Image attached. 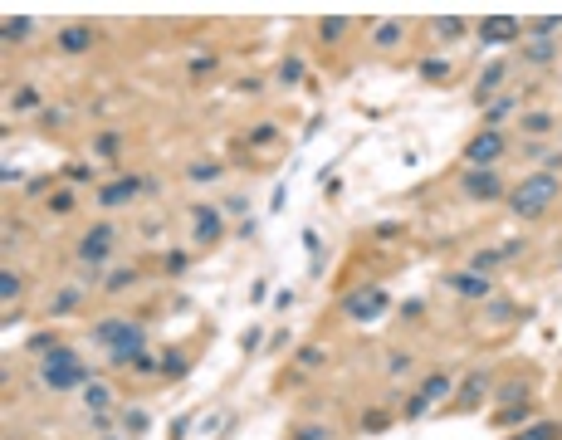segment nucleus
<instances>
[{"label": "nucleus", "instance_id": "39448f33", "mask_svg": "<svg viewBox=\"0 0 562 440\" xmlns=\"http://www.w3.org/2000/svg\"><path fill=\"white\" fill-rule=\"evenodd\" d=\"M499 191H504V181H499L494 167H469L465 172V196H474V201H494Z\"/></svg>", "mask_w": 562, "mask_h": 440}, {"label": "nucleus", "instance_id": "4468645a", "mask_svg": "<svg viewBox=\"0 0 562 440\" xmlns=\"http://www.w3.org/2000/svg\"><path fill=\"white\" fill-rule=\"evenodd\" d=\"M504 74H509V64H489V69L479 74V103H484V98H489V93L504 84Z\"/></svg>", "mask_w": 562, "mask_h": 440}, {"label": "nucleus", "instance_id": "f8f14e48", "mask_svg": "<svg viewBox=\"0 0 562 440\" xmlns=\"http://www.w3.org/2000/svg\"><path fill=\"white\" fill-rule=\"evenodd\" d=\"M220 230H225V225H220V216H215L210 206H196V245H215Z\"/></svg>", "mask_w": 562, "mask_h": 440}, {"label": "nucleus", "instance_id": "9d476101", "mask_svg": "<svg viewBox=\"0 0 562 440\" xmlns=\"http://www.w3.org/2000/svg\"><path fill=\"white\" fill-rule=\"evenodd\" d=\"M381 309H386V294H381V289H362V294L347 299V313H352V318H376Z\"/></svg>", "mask_w": 562, "mask_h": 440}, {"label": "nucleus", "instance_id": "6ab92c4d", "mask_svg": "<svg viewBox=\"0 0 562 440\" xmlns=\"http://www.w3.org/2000/svg\"><path fill=\"white\" fill-rule=\"evenodd\" d=\"M523 132L548 137V132H553V112H528V117H523Z\"/></svg>", "mask_w": 562, "mask_h": 440}, {"label": "nucleus", "instance_id": "a211bd4d", "mask_svg": "<svg viewBox=\"0 0 562 440\" xmlns=\"http://www.w3.org/2000/svg\"><path fill=\"white\" fill-rule=\"evenodd\" d=\"M372 44H376V49H391V44H401V25H396V20H386V25H376Z\"/></svg>", "mask_w": 562, "mask_h": 440}, {"label": "nucleus", "instance_id": "c9c22d12", "mask_svg": "<svg viewBox=\"0 0 562 440\" xmlns=\"http://www.w3.org/2000/svg\"><path fill=\"white\" fill-rule=\"evenodd\" d=\"M293 440H328L323 426H303V431H293Z\"/></svg>", "mask_w": 562, "mask_h": 440}, {"label": "nucleus", "instance_id": "412c9836", "mask_svg": "<svg viewBox=\"0 0 562 440\" xmlns=\"http://www.w3.org/2000/svg\"><path fill=\"white\" fill-rule=\"evenodd\" d=\"M421 74H426L430 84H440V79H450V64H445V59H426V64H421Z\"/></svg>", "mask_w": 562, "mask_h": 440}, {"label": "nucleus", "instance_id": "aec40b11", "mask_svg": "<svg viewBox=\"0 0 562 440\" xmlns=\"http://www.w3.org/2000/svg\"><path fill=\"white\" fill-rule=\"evenodd\" d=\"M162 372H167V377H186V372H191L186 352H167V357H162Z\"/></svg>", "mask_w": 562, "mask_h": 440}, {"label": "nucleus", "instance_id": "4be33fe9", "mask_svg": "<svg viewBox=\"0 0 562 440\" xmlns=\"http://www.w3.org/2000/svg\"><path fill=\"white\" fill-rule=\"evenodd\" d=\"M132 284H137V269H117V274H113V279H108L103 289H113V294H122V289H132Z\"/></svg>", "mask_w": 562, "mask_h": 440}, {"label": "nucleus", "instance_id": "9b49d317", "mask_svg": "<svg viewBox=\"0 0 562 440\" xmlns=\"http://www.w3.org/2000/svg\"><path fill=\"white\" fill-rule=\"evenodd\" d=\"M450 289L465 294V299H489V279L479 269H465V274H450Z\"/></svg>", "mask_w": 562, "mask_h": 440}, {"label": "nucleus", "instance_id": "cd10ccee", "mask_svg": "<svg viewBox=\"0 0 562 440\" xmlns=\"http://www.w3.org/2000/svg\"><path fill=\"white\" fill-rule=\"evenodd\" d=\"M49 211H59V216H69V211H74V196H69V191H59V196H49Z\"/></svg>", "mask_w": 562, "mask_h": 440}, {"label": "nucleus", "instance_id": "0eeeda50", "mask_svg": "<svg viewBox=\"0 0 562 440\" xmlns=\"http://www.w3.org/2000/svg\"><path fill=\"white\" fill-rule=\"evenodd\" d=\"M108 250H113V230H108V225H94V230L84 235V245H79V259H84V264H103Z\"/></svg>", "mask_w": 562, "mask_h": 440}, {"label": "nucleus", "instance_id": "7ed1b4c3", "mask_svg": "<svg viewBox=\"0 0 562 440\" xmlns=\"http://www.w3.org/2000/svg\"><path fill=\"white\" fill-rule=\"evenodd\" d=\"M44 387L54 392H74V387H89V367L69 352V347H54L44 357Z\"/></svg>", "mask_w": 562, "mask_h": 440}, {"label": "nucleus", "instance_id": "72a5a7b5", "mask_svg": "<svg viewBox=\"0 0 562 440\" xmlns=\"http://www.w3.org/2000/svg\"><path fill=\"white\" fill-rule=\"evenodd\" d=\"M34 103H39L34 89H20V93H15V108H34Z\"/></svg>", "mask_w": 562, "mask_h": 440}, {"label": "nucleus", "instance_id": "ea45409f", "mask_svg": "<svg viewBox=\"0 0 562 440\" xmlns=\"http://www.w3.org/2000/svg\"><path fill=\"white\" fill-rule=\"evenodd\" d=\"M225 211H230V216H245V211H250V201H245V196H235V201H225Z\"/></svg>", "mask_w": 562, "mask_h": 440}, {"label": "nucleus", "instance_id": "a19ab883", "mask_svg": "<svg viewBox=\"0 0 562 440\" xmlns=\"http://www.w3.org/2000/svg\"><path fill=\"white\" fill-rule=\"evenodd\" d=\"M513 440H533V436H528V431H518V436H513Z\"/></svg>", "mask_w": 562, "mask_h": 440}, {"label": "nucleus", "instance_id": "dca6fc26", "mask_svg": "<svg viewBox=\"0 0 562 440\" xmlns=\"http://www.w3.org/2000/svg\"><path fill=\"white\" fill-rule=\"evenodd\" d=\"M84 401H89V411H108V401H113V392H108L103 382H89V387H84Z\"/></svg>", "mask_w": 562, "mask_h": 440}, {"label": "nucleus", "instance_id": "423d86ee", "mask_svg": "<svg viewBox=\"0 0 562 440\" xmlns=\"http://www.w3.org/2000/svg\"><path fill=\"white\" fill-rule=\"evenodd\" d=\"M440 396H450V377H445V372H435V377H430V382H426V387H421V392L411 396L406 416H421V411H430V406H435Z\"/></svg>", "mask_w": 562, "mask_h": 440}, {"label": "nucleus", "instance_id": "f704fd0d", "mask_svg": "<svg viewBox=\"0 0 562 440\" xmlns=\"http://www.w3.org/2000/svg\"><path fill=\"white\" fill-rule=\"evenodd\" d=\"M298 362H303V367H318V362H323V347H303Z\"/></svg>", "mask_w": 562, "mask_h": 440}, {"label": "nucleus", "instance_id": "393cba45", "mask_svg": "<svg viewBox=\"0 0 562 440\" xmlns=\"http://www.w3.org/2000/svg\"><path fill=\"white\" fill-rule=\"evenodd\" d=\"M215 176H220L215 162H196V167H191V181H215Z\"/></svg>", "mask_w": 562, "mask_h": 440}, {"label": "nucleus", "instance_id": "e433bc0d", "mask_svg": "<svg viewBox=\"0 0 562 440\" xmlns=\"http://www.w3.org/2000/svg\"><path fill=\"white\" fill-rule=\"evenodd\" d=\"M64 176H69V181H89V176H94V172H89V167H79V162H74V167H64Z\"/></svg>", "mask_w": 562, "mask_h": 440}, {"label": "nucleus", "instance_id": "ddd939ff", "mask_svg": "<svg viewBox=\"0 0 562 440\" xmlns=\"http://www.w3.org/2000/svg\"><path fill=\"white\" fill-rule=\"evenodd\" d=\"M59 49H64V54H84V49H94V30H89V25H69V30L59 34Z\"/></svg>", "mask_w": 562, "mask_h": 440}, {"label": "nucleus", "instance_id": "6e6552de", "mask_svg": "<svg viewBox=\"0 0 562 440\" xmlns=\"http://www.w3.org/2000/svg\"><path fill=\"white\" fill-rule=\"evenodd\" d=\"M137 191H142V181H137V176H117L113 186H103V191H98V206L117 211V206H127V201H132Z\"/></svg>", "mask_w": 562, "mask_h": 440}, {"label": "nucleus", "instance_id": "1a4fd4ad", "mask_svg": "<svg viewBox=\"0 0 562 440\" xmlns=\"http://www.w3.org/2000/svg\"><path fill=\"white\" fill-rule=\"evenodd\" d=\"M513 34H518V20H513V15H489V20L479 25V39H484V44H509Z\"/></svg>", "mask_w": 562, "mask_h": 440}, {"label": "nucleus", "instance_id": "f3484780", "mask_svg": "<svg viewBox=\"0 0 562 440\" xmlns=\"http://www.w3.org/2000/svg\"><path fill=\"white\" fill-rule=\"evenodd\" d=\"M553 54H558V44H553V39H533V44L523 49V59H528V64H548Z\"/></svg>", "mask_w": 562, "mask_h": 440}, {"label": "nucleus", "instance_id": "4c0bfd02", "mask_svg": "<svg viewBox=\"0 0 562 440\" xmlns=\"http://www.w3.org/2000/svg\"><path fill=\"white\" fill-rule=\"evenodd\" d=\"M132 372H157V362H152L147 352H137V357H132Z\"/></svg>", "mask_w": 562, "mask_h": 440}, {"label": "nucleus", "instance_id": "7c9ffc66", "mask_svg": "<svg viewBox=\"0 0 562 440\" xmlns=\"http://www.w3.org/2000/svg\"><path fill=\"white\" fill-rule=\"evenodd\" d=\"M279 79H283V84H298V79H303V64H298V59H288V64L279 69Z\"/></svg>", "mask_w": 562, "mask_h": 440}, {"label": "nucleus", "instance_id": "20e7f679", "mask_svg": "<svg viewBox=\"0 0 562 440\" xmlns=\"http://www.w3.org/2000/svg\"><path fill=\"white\" fill-rule=\"evenodd\" d=\"M499 157H504V137H499L494 127H489V132H479V137L465 147V162H469V167H494Z\"/></svg>", "mask_w": 562, "mask_h": 440}, {"label": "nucleus", "instance_id": "f03ea898", "mask_svg": "<svg viewBox=\"0 0 562 440\" xmlns=\"http://www.w3.org/2000/svg\"><path fill=\"white\" fill-rule=\"evenodd\" d=\"M558 191H562V186H558V172H533V176H528L513 196H509V201H513V211H518V216H543V211L558 201Z\"/></svg>", "mask_w": 562, "mask_h": 440}, {"label": "nucleus", "instance_id": "58836bf2", "mask_svg": "<svg viewBox=\"0 0 562 440\" xmlns=\"http://www.w3.org/2000/svg\"><path fill=\"white\" fill-rule=\"evenodd\" d=\"M98 152H117V132H103L98 137Z\"/></svg>", "mask_w": 562, "mask_h": 440}, {"label": "nucleus", "instance_id": "c85d7f7f", "mask_svg": "<svg viewBox=\"0 0 562 440\" xmlns=\"http://www.w3.org/2000/svg\"><path fill=\"white\" fill-rule=\"evenodd\" d=\"M0 294H5V299H20V279H15V274H10V269H5V274H0Z\"/></svg>", "mask_w": 562, "mask_h": 440}, {"label": "nucleus", "instance_id": "b1692460", "mask_svg": "<svg viewBox=\"0 0 562 440\" xmlns=\"http://www.w3.org/2000/svg\"><path fill=\"white\" fill-rule=\"evenodd\" d=\"M343 30H347V20H343V15H333V20H323V25H318V34H323V39H343Z\"/></svg>", "mask_w": 562, "mask_h": 440}, {"label": "nucleus", "instance_id": "c756f323", "mask_svg": "<svg viewBox=\"0 0 562 440\" xmlns=\"http://www.w3.org/2000/svg\"><path fill=\"white\" fill-rule=\"evenodd\" d=\"M74 304H79V289H64V294H59V299H54V313H69V309H74Z\"/></svg>", "mask_w": 562, "mask_h": 440}, {"label": "nucleus", "instance_id": "5701e85b", "mask_svg": "<svg viewBox=\"0 0 562 440\" xmlns=\"http://www.w3.org/2000/svg\"><path fill=\"white\" fill-rule=\"evenodd\" d=\"M25 34H30V20H25V15L5 20V39H10V44H15V39H25Z\"/></svg>", "mask_w": 562, "mask_h": 440}, {"label": "nucleus", "instance_id": "473e14b6", "mask_svg": "<svg viewBox=\"0 0 562 440\" xmlns=\"http://www.w3.org/2000/svg\"><path fill=\"white\" fill-rule=\"evenodd\" d=\"M435 30H440V34H445V39H455V34H460V30H465V25H460V20H455V15H450V20H440V25H435Z\"/></svg>", "mask_w": 562, "mask_h": 440}, {"label": "nucleus", "instance_id": "2f4dec72", "mask_svg": "<svg viewBox=\"0 0 562 440\" xmlns=\"http://www.w3.org/2000/svg\"><path fill=\"white\" fill-rule=\"evenodd\" d=\"M127 431L142 436V431H147V411H127Z\"/></svg>", "mask_w": 562, "mask_h": 440}, {"label": "nucleus", "instance_id": "f257e3e1", "mask_svg": "<svg viewBox=\"0 0 562 440\" xmlns=\"http://www.w3.org/2000/svg\"><path fill=\"white\" fill-rule=\"evenodd\" d=\"M94 337L103 347H113V367H132V357L142 352V328L132 318H108L94 328Z\"/></svg>", "mask_w": 562, "mask_h": 440}, {"label": "nucleus", "instance_id": "2eb2a0df", "mask_svg": "<svg viewBox=\"0 0 562 440\" xmlns=\"http://www.w3.org/2000/svg\"><path fill=\"white\" fill-rule=\"evenodd\" d=\"M479 396H484V377L474 372V377L465 382V392H460V411H474V406H479Z\"/></svg>", "mask_w": 562, "mask_h": 440}, {"label": "nucleus", "instance_id": "bb28decb", "mask_svg": "<svg viewBox=\"0 0 562 440\" xmlns=\"http://www.w3.org/2000/svg\"><path fill=\"white\" fill-rule=\"evenodd\" d=\"M528 436H533V440H558V436H562V426H553V421H538Z\"/></svg>", "mask_w": 562, "mask_h": 440}, {"label": "nucleus", "instance_id": "a878e982", "mask_svg": "<svg viewBox=\"0 0 562 440\" xmlns=\"http://www.w3.org/2000/svg\"><path fill=\"white\" fill-rule=\"evenodd\" d=\"M250 142H255V147H269V142H274V122H260V127L250 132Z\"/></svg>", "mask_w": 562, "mask_h": 440}]
</instances>
